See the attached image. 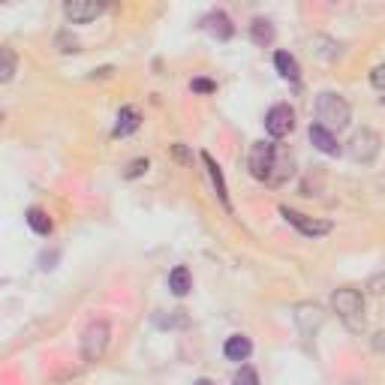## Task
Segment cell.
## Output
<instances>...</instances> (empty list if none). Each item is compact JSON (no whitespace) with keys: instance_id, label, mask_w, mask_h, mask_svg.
<instances>
[{"instance_id":"obj_1","label":"cell","mask_w":385,"mask_h":385,"mask_svg":"<svg viewBox=\"0 0 385 385\" xmlns=\"http://www.w3.org/2000/svg\"><path fill=\"white\" fill-rule=\"evenodd\" d=\"M316 118H319V127L331 130V133L349 127V103H346L340 93L325 91V93H319V100H316Z\"/></svg>"},{"instance_id":"obj_2","label":"cell","mask_w":385,"mask_h":385,"mask_svg":"<svg viewBox=\"0 0 385 385\" xmlns=\"http://www.w3.org/2000/svg\"><path fill=\"white\" fill-rule=\"evenodd\" d=\"M331 304H334V310L337 316L343 319L346 329H352V331H361L364 329V298L358 289H337L334 298H331Z\"/></svg>"},{"instance_id":"obj_3","label":"cell","mask_w":385,"mask_h":385,"mask_svg":"<svg viewBox=\"0 0 385 385\" xmlns=\"http://www.w3.org/2000/svg\"><path fill=\"white\" fill-rule=\"evenodd\" d=\"M379 144H382V139L377 136L373 130H368V127H361L358 133H352V139H349V148H346V153L355 160V163H373L377 160V153H379Z\"/></svg>"},{"instance_id":"obj_4","label":"cell","mask_w":385,"mask_h":385,"mask_svg":"<svg viewBox=\"0 0 385 385\" xmlns=\"http://www.w3.org/2000/svg\"><path fill=\"white\" fill-rule=\"evenodd\" d=\"M109 325H105L103 319H96L88 325V331H84L82 337V355H84V361H100L105 349H109Z\"/></svg>"},{"instance_id":"obj_5","label":"cell","mask_w":385,"mask_h":385,"mask_svg":"<svg viewBox=\"0 0 385 385\" xmlns=\"http://www.w3.org/2000/svg\"><path fill=\"white\" fill-rule=\"evenodd\" d=\"M274 157H277V148L271 142H256L253 144V151H250V172H253L256 181H268L271 166H274Z\"/></svg>"},{"instance_id":"obj_6","label":"cell","mask_w":385,"mask_h":385,"mask_svg":"<svg viewBox=\"0 0 385 385\" xmlns=\"http://www.w3.org/2000/svg\"><path fill=\"white\" fill-rule=\"evenodd\" d=\"M295 127V112L289 109V105H274L271 112L265 114V130H268V136H274V139H283L289 136Z\"/></svg>"},{"instance_id":"obj_7","label":"cell","mask_w":385,"mask_h":385,"mask_svg":"<svg viewBox=\"0 0 385 385\" xmlns=\"http://www.w3.org/2000/svg\"><path fill=\"white\" fill-rule=\"evenodd\" d=\"M280 214H283L301 235H307V238L329 235V232H331V223H325V220H313V217H304V214H298V211H292V208H280Z\"/></svg>"},{"instance_id":"obj_8","label":"cell","mask_w":385,"mask_h":385,"mask_svg":"<svg viewBox=\"0 0 385 385\" xmlns=\"http://www.w3.org/2000/svg\"><path fill=\"white\" fill-rule=\"evenodd\" d=\"M63 13H66V18H70L73 24H88V22H93L96 15L105 13V6L96 3V0H66Z\"/></svg>"},{"instance_id":"obj_9","label":"cell","mask_w":385,"mask_h":385,"mask_svg":"<svg viewBox=\"0 0 385 385\" xmlns=\"http://www.w3.org/2000/svg\"><path fill=\"white\" fill-rule=\"evenodd\" d=\"M310 142L322 153H329V157H337V153H340V142H337V136H334L331 130L319 127V123H313V127H310Z\"/></svg>"},{"instance_id":"obj_10","label":"cell","mask_w":385,"mask_h":385,"mask_svg":"<svg viewBox=\"0 0 385 385\" xmlns=\"http://www.w3.org/2000/svg\"><path fill=\"white\" fill-rule=\"evenodd\" d=\"M223 352H226L229 361H247L250 352H253V343H250V337H244V334H232L226 340Z\"/></svg>"},{"instance_id":"obj_11","label":"cell","mask_w":385,"mask_h":385,"mask_svg":"<svg viewBox=\"0 0 385 385\" xmlns=\"http://www.w3.org/2000/svg\"><path fill=\"white\" fill-rule=\"evenodd\" d=\"M205 27L217 36V40H229V36L235 33V27H232V22H229V15H226V13H220V9H217V13H211V15L205 18Z\"/></svg>"},{"instance_id":"obj_12","label":"cell","mask_w":385,"mask_h":385,"mask_svg":"<svg viewBox=\"0 0 385 385\" xmlns=\"http://www.w3.org/2000/svg\"><path fill=\"white\" fill-rule=\"evenodd\" d=\"M292 175V160L286 157V151L277 148V157H274V166H271V175H268V184H283V181Z\"/></svg>"},{"instance_id":"obj_13","label":"cell","mask_w":385,"mask_h":385,"mask_svg":"<svg viewBox=\"0 0 385 385\" xmlns=\"http://www.w3.org/2000/svg\"><path fill=\"white\" fill-rule=\"evenodd\" d=\"M202 160H205V166H208V172H211V181H214V187H217V196H220V202L229 208V192H226V181H223V172H220V166L214 163V157L211 153H202Z\"/></svg>"},{"instance_id":"obj_14","label":"cell","mask_w":385,"mask_h":385,"mask_svg":"<svg viewBox=\"0 0 385 385\" xmlns=\"http://www.w3.org/2000/svg\"><path fill=\"white\" fill-rule=\"evenodd\" d=\"M133 130H139V112L136 109H121L118 112V127H114V136H130Z\"/></svg>"},{"instance_id":"obj_15","label":"cell","mask_w":385,"mask_h":385,"mask_svg":"<svg viewBox=\"0 0 385 385\" xmlns=\"http://www.w3.org/2000/svg\"><path fill=\"white\" fill-rule=\"evenodd\" d=\"M169 289H172V292H175V295H187V292H190V289H192V280H190V271H187V268H184V265H178V268H175V271H172V274H169Z\"/></svg>"},{"instance_id":"obj_16","label":"cell","mask_w":385,"mask_h":385,"mask_svg":"<svg viewBox=\"0 0 385 385\" xmlns=\"http://www.w3.org/2000/svg\"><path fill=\"white\" fill-rule=\"evenodd\" d=\"M274 66H277V73H280L283 79H289V82H295V79H298V61H295L292 54L277 52V54H274Z\"/></svg>"},{"instance_id":"obj_17","label":"cell","mask_w":385,"mask_h":385,"mask_svg":"<svg viewBox=\"0 0 385 385\" xmlns=\"http://www.w3.org/2000/svg\"><path fill=\"white\" fill-rule=\"evenodd\" d=\"M27 226H31L36 235H48V232H52V220H48V214H45L43 208H31V211H27Z\"/></svg>"},{"instance_id":"obj_18","label":"cell","mask_w":385,"mask_h":385,"mask_svg":"<svg viewBox=\"0 0 385 385\" xmlns=\"http://www.w3.org/2000/svg\"><path fill=\"white\" fill-rule=\"evenodd\" d=\"M271 40H274L271 22H265V18H256V22H253V43L256 45H268Z\"/></svg>"},{"instance_id":"obj_19","label":"cell","mask_w":385,"mask_h":385,"mask_svg":"<svg viewBox=\"0 0 385 385\" xmlns=\"http://www.w3.org/2000/svg\"><path fill=\"white\" fill-rule=\"evenodd\" d=\"M0 57H3V63H0V82H9L15 73V54L13 48H0Z\"/></svg>"},{"instance_id":"obj_20","label":"cell","mask_w":385,"mask_h":385,"mask_svg":"<svg viewBox=\"0 0 385 385\" xmlns=\"http://www.w3.org/2000/svg\"><path fill=\"white\" fill-rule=\"evenodd\" d=\"M232 385H259V377H256V370H253V368H241V370L235 373Z\"/></svg>"},{"instance_id":"obj_21","label":"cell","mask_w":385,"mask_h":385,"mask_svg":"<svg viewBox=\"0 0 385 385\" xmlns=\"http://www.w3.org/2000/svg\"><path fill=\"white\" fill-rule=\"evenodd\" d=\"M148 166H151L148 160H133V163H130V169H127V178H139V175H144V172H148Z\"/></svg>"},{"instance_id":"obj_22","label":"cell","mask_w":385,"mask_h":385,"mask_svg":"<svg viewBox=\"0 0 385 385\" xmlns=\"http://www.w3.org/2000/svg\"><path fill=\"white\" fill-rule=\"evenodd\" d=\"M370 84H373V88H377V91H382V93H385V66H377V70L370 73Z\"/></svg>"},{"instance_id":"obj_23","label":"cell","mask_w":385,"mask_h":385,"mask_svg":"<svg viewBox=\"0 0 385 385\" xmlns=\"http://www.w3.org/2000/svg\"><path fill=\"white\" fill-rule=\"evenodd\" d=\"M192 91H202V93H211V91H214V82H205V79H196V82H192Z\"/></svg>"},{"instance_id":"obj_24","label":"cell","mask_w":385,"mask_h":385,"mask_svg":"<svg viewBox=\"0 0 385 385\" xmlns=\"http://www.w3.org/2000/svg\"><path fill=\"white\" fill-rule=\"evenodd\" d=\"M175 157H178L181 163H190V153H187L184 148H181V144H175Z\"/></svg>"},{"instance_id":"obj_25","label":"cell","mask_w":385,"mask_h":385,"mask_svg":"<svg viewBox=\"0 0 385 385\" xmlns=\"http://www.w3.org/2000/svg\"><path fill=\"white\" fill-rule=\"evenodd\" d=\"M377 349H385V334H377Z\"/></svg>"},{"instance_id":"obj_26","label":"cell","mask_w":385,"mask_h":385,"mask_svg":"<svg viewBox=\"0 0 385 385\" xmlns=\"http://www.w3.org/2000/svg\"><path fill=\"white\" fill-rule=\"evenodd\" d=\"M196 385H214V382H211V379H196Z\"/></svg>"},{"instance_id":"obj_27","label":"cell","mask_w":385,"mask_h":385,"mask_svg":"<svg viewBox=\"0 0 385 385\" xmlns=\"http://www.w3.org/2000/svg\"><path fill=\"white\" fill-rule=\"evenodd\" d=\"M382 103H385V96H382Z\"/></svg>"}]
</instances>
